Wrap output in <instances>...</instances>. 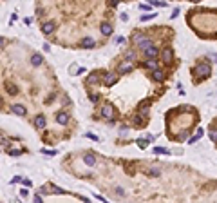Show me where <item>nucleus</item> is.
Returning <instances> with one entry per match:
<instances>
[{
    "label": "nucleus",
    "mask_w": 217,
    "mask_h": 203,
    "mask_svg": "<svg viewBox=\"0 0 217 203\" xmlns=\"http://www.w3.org/2000/svg\"><path fill=\"white\" fill-rule=\"evenodd\" d=\"M196 74L203 80V78H208L210 76V65L206 64V62H201V64H197L196 65Z\"/></svg>",
    "instance_id": "obj_1"
},
{
    "label": "nucleus",
    "mask_w": 217,
    "mask_h": 203,
    "mask_svg": "<svg viewBox=\"0 0 217 203\" xmlns=\"http://www.w3.org/2000/svg\"><path fill=\"white\" fill-rule=\"evenodd\" d=\"M136 44H138V47H141V49L145 51L147 47L152 45V40H150L148 36H141V34H138V36H136Z\"/></svg>",
    "instance_id": "obj_2"
},
{
    "label": "nucleus",
    "mask_w": 217,
    "mask_h": 203,
    "mask_svg": "<svg viewBox=\"0 0 217 203\" xmlns=\"http://www.w3.org/2000/svg\"><path fill=\"white\" fill-rule=\"evenodd\" d=\"M172 58H174L172 49H170V47H165V49H163V53H161V60H163L165 64H170V62H172Z\"/></svg>",
    "instance_id": "obj_3"
},
{
    "label": "nucleus",
    "mask_w": 217,
    "mask_h": 203,
    "mask_svg": "<svg viewBox=\"0 0 217 203\" xmlns=\"http://www.w3.org/2000/svg\"><path fill=\"white\" fill-rule=\"evenodd\" d=\"M101 116H103V118H109V120H110V118L114 116V107H112L110 103L103 105V107H101Z\"/></svg>",
    "instance_id": "obj_4"
},
{
    "label": "nucleus",
    "mask_w": 217,
    "mask_h": 203,
    "mask_svg": "<svg viewBox=\"0 0 217 203\" xmlns=\"http://www.w3.org/2000/svg\"><path fill=\"white\" fill-rule=\"evenodd\" d=\"M103 82H105V85H114V83L118 82V74H114V73H107V74L103 76Z\"/></svg>",
    "instance_id": "obj_5"
},
{
    "label": "nucleus",
    "mask_w": 217,
    "mask_h": 203,
    "mask_svg": "<svg viewBox=\"0 0 217 203\" xmlns=\"http://www.w3.org/2000/svg\"><path fill=\"white\" fill-rule=\"evenodd\" d=\"M54 22H45L43 25H42V31H43V34H51V33H54Z\"/></svg>",
    "instance_id": "obj_6"
},
{
    "label": "nucleus",
    "mask_w": 217,
    "mask_h": 203,
    "mask_svg": "<svg viewBox=\"0 0 217 203\" xmlns=\"http://www.w3.org/2000/svg\"><path fill=\"white\" fill-rule=\"evenodd\" d=\"M145 54H147V58H158L159 51H158L154 45H150V47H147V49H145Z\"/></svg>",
    "instance_id": "obj_7"
},
{
    "label": "nucleus",
    "mask_w": 217,
    "mask_h": 203,
    "mask_svg": "<svg viewBox=\"0 0 217 203\" xmlns=\"http://www.w3.org/2000/svg\"><path fill=\"white\" fill-rule=\"evenodd\" d=\"M152 78H154L156 82H163V80H165V73L158 67V69H154V71H152Z\"/></svg>",
    "instance_id": "obj_8"
},
{
    "label": "nucleus",
    "mask_w": 217,
    "mask_h": 203,
    "mask_svg": "<svg viewBox=\"0 0 217 203\" xmlns=\"http://www.w3.org/2000/svg\"><path fill=\"white\" fill-rule=\"evenodd\" d=\"M11 111H13L14 114H18V116H24V114H25V107L20 105V103H14V105L11 107Z\"/></svg>",
    "instance_id": "obj_9"
},
{
    "label": "nucleus",
    "mask_w": 217,
    "mask_h": 203,
    "mask_svg": "<svg viewBox=\"0 0 217 203\" xmlns=\"http://www.w3.org/2000/svg\"><path fill=\"white\" fill-rule=\"evenodd\" d=\"M56 122H58L60 125H65V123L69 122V114H65V113H58V114H56Z\"/></svg>",
    "instance_id": "obj_10"
},
{
    "label": "nucleus",
    "mask_w": 217,
    "mask_h": 203,
    "mask_svg": "<svg viewBox=\"0 0 217 203\" xmlns=\"http://www.w3.org/2000/svg\"><path fill=\"white\" fill-rule=\"evenodd\" d=\"M100 31H101V34H112V25L107 24V22H103L101 27H100Z\"/></svg>",
    "instance_id": "obj_11"
},
{
    "label": "nucleus",
    "mask_w": 217,
    "mask_h": 203,
    "mask_svg": "<svg viewBox=\"0 0 217 203\" xmlns=\"http://www.w3.org/2000/svg\"><path fill=\"white\" fill-rule=\"evenodd\" d=\"M34 125H36V129H43V127H45V116L38 114L36 120H34Z\"/></svg>",
    "instance_id": "obj_12"
},
{
    "label": "nucleus",
    "mask_w": 217,
    "mask_h": 203,
    "mask_svg": "<svg viewBox=\"0 0 217 203\" xmlns=\"http://www.w3.org/2000/svg\"><path fill=\"white\" fill-rule=\"evenodd\" d=\"M81 47L83 49H92L94 47V40L92 38H83L81 40Z\"/></svg>",
    "instance_id": "obj_13"
},
{
    "label": "nucleus",
    "mask_w": 217,
    "mask_h": 203,
    "mask_svg": "<svg viewBox=\"0 0 217 203\" xmlns=\"http://www.w3.org/2000/svg\"><path fill=\"white\" fill-rule=\"evenodd\" d=\"M147 67H148V69H158V62H156V58H148Z\"/></svg>",
    "instance_id": "obj_14"
},
{
    "label": "nucleus",
    "mask_w": 217,
    "mask_h": 203,
    "mask_svg": "<svg viewBox=\"0 0 217 203\" xmlns=\"http://www.w3.org/2000/svg\"><path fill=\"white\" fill-rule=\"evenodd\" d=\"M31 64H33V65H40V64H42V56H40V54H34V56L31 58Z\"/></svg>",
    "instance_id": "obj_15"
},
{
    "label": "nucleus",
    "mask_w": 217,
    "mask_h": 203,
    "mask_svg": "<svg viewBox=\"0 0 217 203\" xmlns=\"http://www.w3.org/2000/svg\"><path fill=\"white\" fill-rule=\"evenodd\" d=\"M87 82H89V83H98V82H100V76H98V74H91V76L87 78Z\"/></svg>",
    "instance_id": "obj_16"
},
{
    "label": "nucleus",
    "mask_w": 217,
    "mask_h": 203,
    "mask_svg": "<svg viewBox=\"0 0 217 203\" xmlns=\"http://www.w3.org/2000/svg\"><path fill=\"white\" fill-rule=\"evenodd\" d=\"M83 162H85V163H87V165H94V163H96V160H94V158H92V156H91V154H87V156H85V158H83Z\"/></svg>",
    "instance_id": "obj_17"
},
{
    "label": "nucleus",
    "mask_w": 217,
    "mask_h": 203,
    "mask_svg": "<svg viewBox=\"0 0 217 203\" xmlns=\"http://www.w3.org/2000/svg\"><path fill=\"white\" fill-rule=\"evenodd\" d=\"M130 69H132V65H130V64H123V65L120 67V71H121V73H129Z\"/></svg>",
    "instance_id": "obj_18"
},
{
    "label": "nucleus",
    "mask_w": 217,
    "mask_h": 203,
    "mask_svg": "<svg viewBox=\"0 0 217 203\" xmlns=\"http://www.w3.org/2000/svg\"><path fill=\"white\" fill-rule=\"evenodd\" d=\"M210 140L217 143V129H210Z\"/></svg>",
    "instance_id": "obj_19"
},
{
    "label": "nucleus",
    "mask_w": 217,
    "mask_h": 203,
    "mask_svg": "<svg viewBox=\"0 0 217 203\" xmlns=\"http://www.w3.org/2000/svg\"><path fill=\"white\" fill-rule=\"evenodd\" d=\"M7 93H9V94H13V96H14V94H16V93H18V89H16V87H14V85H7Z\"/></svg>",
    "instance_id": "obj_20"
},
{
    "label": "nucleus",
    "mask_w": 217,
    "mask_h": 203,
    "mask_svg": "<svg viewBox=\"0 0 217 203\" xmlns=\"http://www.w3.org/2000/svg\"><path fill=\"white\" fill-rule=\"evenodd\" d=\"M154 16H156V13H152V15H143V16H141V20H143V22H147V20H150V18H154Z\"/></svg>",
    "instance_id": "obj_21"
},
{
    "label": "nucleus",
    "mask_w": 217,
    "mask_h": 203,
    "mask_svg": "<svg viewBox=\"0 0 217 203\" xmlns=\"http://www.w3.org/2000/svg\"><path fill=\"white\" fill-rule=\"evenodd\" d=\"M134 123H136V125H143V118H141V116H136V118H134Z\"/></svg>",
    "instance_id": "obj_22"
},
{
    "label": "nucleus",
    "mask_w": 217,
    "mask_h": 203,
    "mask_svg": "<svg viewBox=\"0 0 217 203\" xmlns=\"http://www.w3.org/2000/svg\"><path fill=\"white\" fill-rule=\"evenodd\" d=\"M138 143H139V147H141V149H145V147H147V140H139Z\"/></svg>",
    "instance_id": "obj_23"
},
{
    "label": "nucleus",
    "mask_w": 217,
    "mask_h": 203,
    "mask_svg": "<svg viewBox=\"0 0 217 203\" xmlns=\"http://www.w3.org/2000/svg\"><path fill=\"white\" fill-rule=\"evenodd\" d=\"M89 98H91V102H94V103H96V102H98V94H91V96H89Z\"/></svg>",
    "instance_id": "obj_24"
},
{
    "label": "nucleus",
    "mask_w": 217,
    "mask_h": 203,
    "mask_svg": "<svg viewBox=\"0 0 217 203\" xmlns=\"http://www.w3.org/2000/svg\"><path fill=\"white\" fill-rule=\"evenodd\" d=\"M118 2H120V0H110V2H109V5H110V7H116V5H118Z\"/></svg>",
    "instance_id": "obj_25"
},
{
    "label": "nucleus",
    "mask_w": 217,
    "mask_h": 203,
    "mask_svg": "<svg viewBox=\"0 0 217 203\" xmlns=\"http://www.w3.org/2000/svg\"><path fill=\"white\" fill-rule=\"evenodd\" d=\"M123 42H125V38H123V36H118V38H116V44H123Z\"/></svg>",
    "instance_id": "obj_26"
},
{
    "label": "nucleus",
    "mask_w": 217,
    "mask_h": 203,
    "mask_svg": "<svg viewBox=\"0 0 217 203\" xmlns=\"http://www.w3.org/2000/svg\"><path fill=\"white\" fill-rule=\"evenodd\" d=\"M125 58H127V60H134V53H127Z\"/></svg>",
    "instance_id": "obj_27"
},
{
    "label": "nucleus",
    "mask_w": 217,
    "mask_h": 203,
    "mask_svg": "<svg viewBox=\"0 0 217 203\" xmlns=\"http://www.w3.org/2000/svg\"><path fill=\"white\" fill-rule=\"evenodd\" d=\"M2 45H4V38L0 36V47H2Z\"/></svg>",
    "instance_id": "obj_28"
},
{
    "label": "nucleus",
    "mask_w": 217,
    "mask_h": 203,
    "mask_svg": "<svg viewBox=\"0 0 217 203\" xmlns=\"http://www.w3.org/2000/svg\"><path fill=\"white\" fill-rule=\"evenodd\" d=\"M192 2H199V0H192Z\"/></svg>",
    "instance_id": "obj_29"
}]
</instances>
